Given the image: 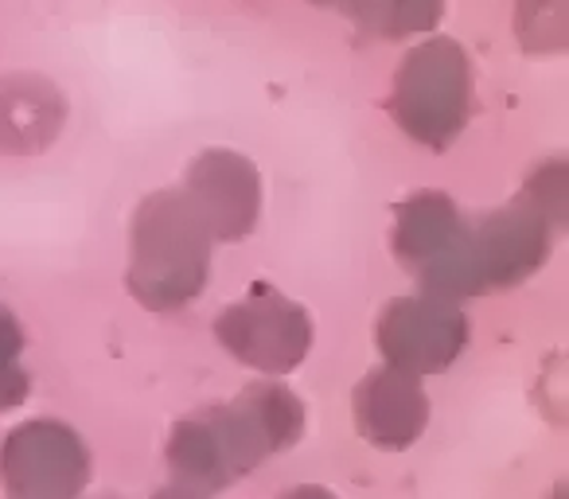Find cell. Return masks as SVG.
Here are the masks:
<instances>
[{
    "mask_svg": "<svg viewBox=\"0 0 569 499\" xmlns=\"http://www.w3.org/2000/svg\"><path fill=\"white\" fill-rule=\"evenodd\" d=\"M305 433V406L281 382H253L234 402L207 406L176 421L168 437V465L176 483L214 496L242 480L266 457L297 445Z\"/></svg>",
    "mask_w": 569,
    "mask_h": 499,
    "instance_id": "6da1fadb",
    "label": "cell"
},
{
    "mask_svg": "<svg viewBox=\"0 0 569 499\" xmlns=\"http://www.w3.org/2000/svg\"><path fill=\"white\" fill-rule=\"evenodd\" d=\"M211 273V234L183 191H152L129 222V293L152 312L191 305Z\"/></svg>",
    "mask_w": 569,
    "mask_h": 499,
    "instance_id": "7a4b0ae2",
    "label": "cell"
},
{
    "mask_svg": "<svg viewBox=\"0 0 569 499\" xmlns=\"http://www.w3.org/2000/svg\"><path fill=\"white\" fill-rule=\"evenodd\" d=\"M390 113L410 141L449 149L472 118V63L465 48L449 36L418 43L395 71Z\"/></svg>",
    "mask_w": 569,
    "mask_h": 499,
    "instance_id": "3957f363",
    "label": "cell"
},
{
    "mask_svg": "<svg viewBox=\"0 0 569 499\" xmlns=\"http://www.w3.org/2000/svg\"><path fill=\"white\" fill-rule=\"evenodd\" d=\"M546 258H550V222L530 211L527 203H511L480 219V227L465 230L457 255L426 289L452 297V301L496 293V289H511L530 273H538Z\"/></svg>",
    "mask_w": 569,
    "mask_h": 499,
    "instance_id": "277c9868",
    "label": "cell"
},
{
    "mask_svg": "<svg viewBox=\"0 0 569 499\" xmlns=\"http://www.w3.org/2000/svg\"><path fill=\"white\" fill-rule=\"evenodd\" d=\"M214 340L250 371L289 375L312 348V320L305 305L269 286H253L242 301L214 317Z\"/></svg>",
    "mask_w": 569,
    "mask_h": 499,
    "instance_id": "5b68a950",
    "label": "cell"
},
{
    "mask_svg": "<svg viewBox=\"0 0 569 499\" xmlns=\"http://www.w3.org/2000/svg\"><path fill=\"white\" fill-rule=\"evenodd\" d=\"M87 480L90 452L63 421H24L0 445V483L12 499H79Z\"/></svg>",
    "mask_w": 569,
    "mask_h": 499,
    "instance_id": "8992f818",
    "label": "cell"
},
{
    "mask_svg": "<svg viewBox=\"0 0 569 499\" xmlns=\"http://www.w3.org/2000/svg\"><path fill=\"white\" fill-rule=\"evenodd\" d=\"M375 340L390 367L410 375H433L445 371L468 343V317L452 297L441 293H418V297H395L382 305Z\"/></svg>",
    "mask_w": 569,
    "mask_h": 499,
    "instance_id": "52a82bcc",
    "label": "cell"
},
{
    "mask_svg": "<svg viewBox=\"0 0 569 499\" xmlns=\"http://www.w3.org/2000/svg\"><path fill=\"white\" fill-rule=\"evenodd\" d=\"M183 199L203 219L211 242H238L258 227L261 176L242 152L207 149L183 172Z\"/></svg>",
    "mask_w": 569,
    "mask_h": 499,
    "instance_id": "ba28073f",
    "label": "cell"
},
{
    "mask_svg": "<svg viewBox=\"0 0 569 499\" xmlns=\"http://www.w3.org/2000/svg\"><path fill=\"white\" fill-rule=\"evenodd\" d=\"M356 421L367 445L387 452H402L426 433L429 421V395L418 375L379 367L356 390Z\"/></svg>",
    "mask_w": 569,
    "mask_h": 499,
    "instance_id": "9c48e42d",
    "label": "cell"
},
{
    "mask_svg": "<svg viewBox=\"0 0 569 499\" xmlns=\"http://www.w3.org/2000/svg\"><path fill=\"white\" fill-rule=\"evenodd\" d=\"M67 126V98L43 74H0V157H36Z\"/></svg>",
    "mask_w": 569,
    "mask_h": 499,
    "instance_id": "30bf717a",
    "label": "cell"
},
{
    "mask_svg": "<svg viewBox=\"0 0 569 499\" xmlns=\"http://www.w3.org/2000/svg\"><path fill=\"white\" fill-rule=\"evenodd\" d=\"M465 219L457 203L441 191H418L402 199L395 211V255L406 270H413L421 281H433L457 255L460 238H465Z\"/></svg>",
    "mask_w": 569,
    "mask_h": 499,
    "instance_id": "8fae6325",
    "label": "cell"
},
{
    "mask_svg": "<svg viewBox=\"0 0 569 499\" xmlns=\"http://www.w3.org/2000/svg\"><path fill=\"white\" fill-rule=\"evenodd\" d=\"M359 24V32L379 40H410L433 32L445 17V0H336Z\"/></svg>",
    "mask_w": 569,
    "mask_h": 499,
    "instance_id": "7c38bea8",
    "label": "cell"
},
{
    "mask_svg": "<svg viewBox=\"0 0 569 499\" xmlns=\"http://www.w3.org/2000/svg\"><path fill=\"white\" fill-rule=\"evenodd\" d=\"M20 351H24V328L0 305V413L28 398V371L20 367Z\"/></svg>",
    "mask_w": 569,
    "mask_h": 499,
    "instance_id": "4fadbf2b",
    "label": "cell"
},
{
    "mask_svg": "<svg viewBox=\"0 0 569 499\" xmlns=\"http://www.w3.org/2000/svg\"><path fill=\"white\" fill-rule=\"evenodd\" d=\"M519 203H527L535 214H542L546 222H566V207H569V172L566 160H550L530 176L527 191H522Z\"/></svg>",
    "mask_w": 569,
    "mask_h": 499,
    "instance_id": "5bb4252c",
    "label": "cell"
},
{
    "mask_svg": "<svg viewBox=\"0 0 569 499\" xmlns=\"http://www.w3.org/2000/svg\"><path fill=\"white\" fill-rule=\"evenodd\" d=\"M281 499H336V496H332V491H325V488H317V483H301V488L284 491Z\"/></svg>",
    "mask_w": 569,
    "mask_h": 499,
    "instance_id": "9a60e30c",
    "label": "cell"
},
{
    "mask_svg": "<svg viewBox=\"0 0 569 499\" xmlns=\"http://www.w3.org/2000/svg\"><path fill=\"white\" fill-rule=\"evenodd\" d=\"M152 499H207V496H199V491L183 488V483H172V488L157 491V496H152Z\"/></svg>",
    "mask_w": 569,
    "mask_h": 499,
    "instance_id": "2e32d148",
    "label": "cell"
},
{
    "mask_svg": "<svg viewBox=\"0 0 569 499\" xmlns=\"http://www.w3.org/2000/svg\"><path fill=\"white\" fill-rule=\"evenodd\" d=\"M317 4H336V0H317Z\"/></svg>",
    "mask_w": 569,
    "mask_h": 499,
    "instance_id": "e0dca14e",
    "label": "cell"
},
{
    "mask_svg": "<svg viewBox=\"0 0 569 499\" xmlns=\"http://www.w3.org/2000/svg\"><path fill=\"white\" fill-rule=\"evenodd\" d=\"M110 499H113V496H110Z\"/></svg>",
    "mask_w": 569,
    "mask_h": 499,
    "instance_id": "ac0fdd59",
    "label": "cell"
}]
</instances>
